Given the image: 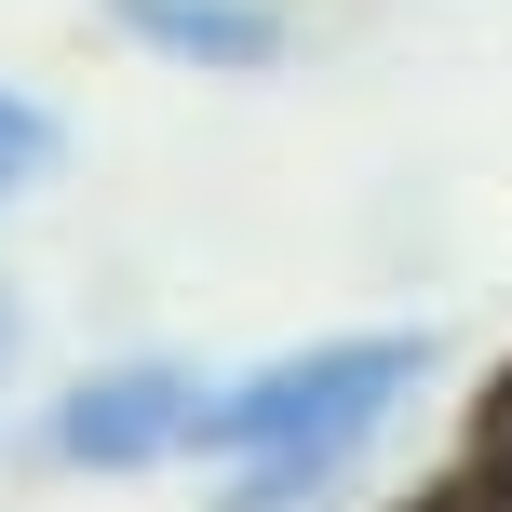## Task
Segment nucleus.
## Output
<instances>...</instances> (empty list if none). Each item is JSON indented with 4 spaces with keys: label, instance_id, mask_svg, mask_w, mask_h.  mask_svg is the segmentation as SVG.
I'll use <instances>...</instances> for the list:
<instances>
[{
    "label": "nucleus",
    "instance_id": "nucleus-1",
    "mask_svg": "<svg viewBox=\"0 0 512 512\" xmlns=\"http://www.w3.org/2000/svg\"><path fill=\"white\" fill-rule=\"evenodd\" d=\"M445 337L432 324H351V337H310V351H270L243 378L203 391V432L189 459H243V445H378L391 418L432 391Z\"/></svg>",
    "mask_w": 512,
    "mask_h": 512
},
{
    "label": "nucleus",
    "instance_id": "nucleus-2",
    "mask_svg": "<svg viewBox=\"0 0 512 512\" xmlns=\"http://www.w3.org/2000/svg\"><path fill=\"white\" fill-rule=\"evenodd\" d=\"M203 364L189 351H122V364H81L68 391H54L41 418H27V459L41 472H81V486H122V472H162L189 459V432H203Z\"/></svg>",
    "mask_w": 512,
    "mask_h": 512
},
{
    "label": "nucleus",
    "instance_id": "nucleus-3",
    "mask_svg": "<svg viewBox=\"0 0 512 512\" xmlns=\"http://www.w3.org/2000/svg\"><path fill=\"white\" fill-rule=\"evenodd\" d=\"M108 41L162 54V68H203V81H270L297 54V14L283 0H95Z\"/></svg>",
    "mask_w": 512,
    "mask_h": 512
},
{
    "label": "nucleus",
    "instance_id": "nucleus-4",
    "mask_svg": "<svg viewBox=\"0 0 512 512\" xmlns=\"http://www.w3.org/2000/svg\"><path fill=\"white\" fill-rule=\"evenodd\" d=\"M364 472V445H243V459H216L203 512H337Z\"/></svg>",
    "mask_w": 512,
    "mask_h": 512
},
{
    "label": "nucleus",
    "instance_id": "nucleus-5",
    "mask_svg": "<svg viewBox=\"0 0 512 512\" xmlns=\"http://www.w3.org/2000/svg\"><path fill=\"white\" fill-rule=\"evenodd\" d=\"M54 176H68V108L27 95V81H0V216H14L27 189H54Z\"/></svg>",
    "mask_w": 512,
    "mask_h": 512
},
{
    "label": "nucleus",
    "instance_id": "nucleus-6",
    "mask_svg": "<svg viewBox=\"0 0 512 512\" xmlns=\"http://www.w3.org/2000/svg\"><path fill=\"white\" fill-rule=\"evenodd\" d=\"M472 472H486V499L512 512V378H499V405H486V459H472Z\"/></svg>",
    "mask_w": 512,
    "mask_h": 512
},
{
    "label": "nucleus",
    "instance_id": "nucleus-7",
    "mask_svg": "<svg viewBox=\"0 0 512 512\" xmlns=\"http://www.w3.org/2000/svg\"><path fill=\"white\" fill-rule=\"evenodd\" d=\"M14 364H27V297L0 283V391H14Z\"/></svg>",
    "mask_w": 512,
    "mask_h": 512
},
{
    "label": "nucleus",
    "instance_id": "nucleus-8",
    "mask_svg": "<svg viewBox=\"0 0 512 512\" xmlns=\"http://www.w3.org/2000/svg\"><path fill=\"white\" fill-rule=\"evenodd\" d=\"M432 512H499V499H486V472H472V486H445V499H432Z\"/></svg>",
    "mask_w": 512,
    "mask_h": 512
}]
</instances>
